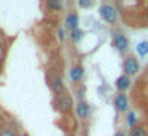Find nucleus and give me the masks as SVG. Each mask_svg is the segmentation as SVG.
Instances as JSON below:
<instances>
[{"label": "nucleus", "mask_w": 148, "mask_h": 136, "mask_svg": "<svg viewBox=\"0 0 148 136\" xmlns=\"http://www.w3.org/2000/svg\"><path fill=\"white\" fill-rule=\"evenodd\" d=\"M140 71V62L134 55H126L123 59V74L127 77H134Z\"/></svg>", "instance_id": "nucleus-1"}, {"label": "nucleus", "mask_w": 148, "mask_h": 136, "mask_svg": "<svg viewBox=\"0 0 148 136\" xmlns=\"http://www.w3.org/2000/svg\"><path fill=\"white\" fill-rule=\"evenodd\" d=\"M99 13H100V18L108 24H115L116 19H118V11H116V8L113 7V5H110V3H102L100 5Z\"/></svg>", "instance_id": "nucleus-2"}, {"label": "nucleus", "mask_w": 148, "mask_h": 136, "mask_svg": "<svg viewBox=\"0 0 148 136\" xmlns=\"http://www.w3.org/2000/svg\"><path fill=\"white\" fill-rule=\"evenodd\" d=\"M112 39H113L112 43H113V46H115V50H118L121 55L126 56V51L129 50V40H127V37H126L123 32H119V31H115Z\"/></svg>", "instance_id": "nucleus-3"}, {"label": "nucleus", "mask_w": 148, "mask_h": 136, "mask_svg": "<svg viewBox=\"0 0 148 136\" xmlns=\"http://www.w3.org/2000/svg\"><path fill=\"white\" fill-rule=\"evenodd\" d=\"M113 106L118 114L126 112L129 109V98L126 96V93H116V96L113 98Z\"/></svg>", "instance_id": "nucleus-4"}, {"label": "nucleus", "mask_w": 148, "mask_h": 136, "mask_svg": "<svg viewBox=\"0 0 148 136\" xmlns=\"http://www.w3.org/2000/svg\"><path fill=\"white\" fill-rule=\"evenodd\" d=\"M77 115L80 120H88L91 115V107L86 99H80L77 103Z\"/></svg>", "instance_id": "nucleus-5"}, {"label": "nucleus", "mask_w": 148, "mask_h": 136, "mask_svg": "<svg viewBox=\"0 0 148 136\" xmlns=\"http://www.w3.org/2000/svg\"><path fill=\"white\" fill-rule=\"evenodd\" d=\"M56 107H58V110H61V112H69V110L72 109V98L65 93L61 94V96L56 99Z\"/></svg>", "instance_id": "nucleus-6"}, {"label": "nucleus", "mask_w": 148, "mask_h": 136, "mask_svg": "<svg viewBox=\"0 0 148 136\" xmlns=\"http://www.w3.org/2000/svg\"><path fill=\"white\" fill-rule=\"evenodd\" d=\"M115 87H116V90H119V93H124V91L129 90V87H131V77L121 74L115 80Z\"/></svg>", "instance_id": "nucleus-7"}, {"label": "nucleus", "mask_w": 148, "mask_h": 136, "mask_svg": "<svg viewBox=\"0 0 148 136\" xmlns=\"http://www.w3.org/2000/svg\"><path fill=\"white\" fill-rule=\"evenodd\" d=\"M84 77V69L81 67V66H72L70 69V80L73 82V83H80L81 80H83Z\"/></svg>", "instance_id": "nucleus-8"}, {"label": "nucleus", "mask_w": 148, "mask_h": 136, "mask_svg": "<svg viewBox=\"0 0 148 136\" xmlns=\"http://www.w3.org/2000/svg\"><path fill=\"white\" fill-rule=\"evenodd\" d=\"M65 29L70 31V32L78 29V15L75 11H70L67 15V18H65Z\"/></svg>", "instance_id": "nucleus-9"}, {"label": "nucleus", "mask_w": 148, "mask_h": 136, "mask_svg": "<svg viewBox=\"0 0 148 136\" xmlns=\"http://www.w3.org/2000/svg\"><path fill=\"white\" fill-rule=\"evenodd\" d=\"M51 90L54 91L58 96H61V94H64V91H65V87H64V82H62V78L61 77H53L51 78Z\"/></svg>", "instance_id": "nucleus-10"}, {"label": "nucleus", "mask_w": 148, "mask_h": 136, "mask_svg": "<svg viewBox=\"0 0 148 136\" xmlns=\"http://www.w3.org/2000/svg\"><path fill=\"white\" fill-rule=\"evenodd\" d=\"M129 136H148V131L143 125H135L134 128L131 130Z\"/></svg>", "instance_id": "nucleus-11"}, {"label": "nucleus", "mask_w": 148, "mask_h": 136, "mask_svg": "<svg viewBox=\"0 0 148 136\" xmlns=\"http://www.w3.org/2000/svg\"><path fill=\"white\" fill-rule=\"evenodd\" d=\"M81 39H83V31H80V27L70 32V40H72L73 43H78Z\"/></svg>", "instance_id": "nucleus-12"}, {"label": "nucleus", "mask_w": 148, "mask_h": 136, "mask_svg": "<svg viewBox=\"0 0 148 136\" xmlns=\"http://www.w3.org/2000/svg\"><path fill=\"white\" fill-rule=\"evenodd\" d=\"M137 53L140 56H145V55H148V42H140L137 45Z\"/></svg>", "instance_id": "nucleus-13"}, {"label": "nucleus", "mask_w": 148, "mask_h": 136, "mask_svg": "<svg viewBox=\"0 0 148 136\" xmlns=\"http://www.w3.org/2000/svg\"><path fill=\"white\" fill-rule=\"evenodd\" d=\"M48 8H51V10H54V11H59V10H62V3L59 0H49Z\"/></svg>", "instance_id": "nucleus-14"}, {"label": "nucleus", "mask_w": 148, "mask_h": 136, "mask_svg": "<svg viewBox=\"0 0 148 136\" xmlns=\"http://www.w3.org/2000/svg\"><path fill=\"white\" fill-rule=\"evenodd\" d=\"M127 125L131 126V128H134V126L137 125V117H135L134 112H129L127 114Z\"/></svg>", "instance_id": "nucleus-15"}, {"label": "nucleus", "mask_w": 148, "mask_h": 136, "mask_svg": "<svg viewBox=\"0 0 148 136\" xmlns=\"http://www.w3.org/2000/svg\"><path fill=\"white\" fill-rule=\"evenodd\" d=\"M78 7H81V8H89V7H92V2H84V0H80V2H78Z\"/></svg>", "instance_id": "nucleus-16"}, {"label": "nucleus", "mask_w": 148, "mask_h": 136, "mask_svg": "<svg viewBox=\"0 0 148 136\" xmlns=\"http://www.w3.org/2000/svg\"><path fill=\"white\" fill-rule=\"evenodd\" d=\"M0 136H18V135H16V133L13 131V130H5V131L2 133V135H0Z\"/></svg>", "instance_id": "nucleus-17"}, {"label": "nucleus", "mask_w": 148, "mask_h": 136, "mask_svg": "<svg viewBox=\"0 0 148 136\" xmlns=\"http://www.w3.org/2000/svg\"><path fill=\"white\" fill-rule=\"evenodd\" d=\"M59 39H61V40H64V31H59Z\"/></svg>", "instance_id": "nucleus-18"}, {"label": "nucleus", "mask_w": 148, "mask_h": 136, "mask_svg": "<svg viewBox=\"0 0 148 136\" xmlns=\"http://www.w3.org/2000/svg\"><path fill=\"white\" fill-rule=\"evenodd\" d=\"M115 136H126V135H124L123 131H116V133H115Z\"/></svg>", "instance_id": "nucleus-19"}, {"label": "nucleus", "mask_w": 148, "mask_h": 136, "mask_svg": "<svg viewBox=\"0 0 148 136\" xmlns=\"http://www.w3.org/2000/svg\"><path fill=\"white\" fill-rule=\"evenodd\" d=\"M147 77H148V67H147Z\"/></svg>", "instance_id": "nucleus-20"}, {"label": "nucleus", "mask_w": 148, "mask_h": 136, "mask_svg": "<svg viewBox=\"0 0 148 136\" xmlns=\"http://www.w3.org/2000/svg\"><path fill=\"white\" fill-rule=\"evenodd\" d=\"M147 18H148V13H147Z\"/></svg>", "instance_id": "nucleus-21"}]
</instances>
